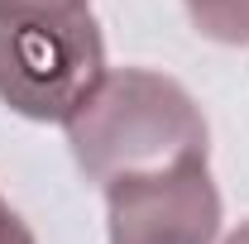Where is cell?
Listing matches in <instances>:
<instances>
[{
    "label": "cell",
    "mask_w": 249,
    "mask_h": 244,
    "mask_svg": "<svg viewBox=\"0 0 249 244\" xmlns=\"http://www.w3.org/2000/svg\"><path fill=\"white\" fill-rule=\"evenodd\" d=\"M0 244H38V240H34V230L19 220V211H15L5 196H0Z\"/></svg>",
    "instance_id": "obj_5"
},
{
    "label": "cell",
    "mask_w": 249,
    "mask_h": 244,
    "mask_svg": "<svg viewBox=\"0 0 249 244\" xmlns=\"http://www.w3.org/2000/svg\"><path fill=\"white\" fill-rule=\"evenodd\" d=\"M106 72L91 0H0V105L62 124Z\"/></svg>",
    "instance_id": "obj_2"
},
{
    "label": "cell",
    "mask_w": 249,
    "mask_h": 244,
    "mask_svg": "<svg viewBox=\"0 0 249 244\" xmlns=\"http://www.w3.org/2000/svg\"><path fill=\"white\" fill-rule=\"evenodd\" d=\"M220 244H249V220H245V225H240V230H230V235H225V240H220Z\"/></svg>",
    "instance_id": "obj_6"
},
{
    "label": "cell",
    "mask_w": 249,
    "mask_h": 244,
    "mask_svg": "<svg viewBox=\"0 0 249 244\" xmlns=\"http://www.w3.org/2000/svg\"><path fill=\"white\" fill-rule=\"evenodd\" d=\"M182 10L192 29L206 34L211 43H249V0H182Z\"/></svg>",
    "instance_id": "obj_4"
},
{
    "label": "cell",
    "mask_w": 249,
    "mask_h": 244,
    "mask_svg": "<svg viewBox=\"0 0 249 244\" xmlns=\"http://www.w3.org/2000/svg\"><path fill=\"white\" fill-rule=\"evenodd\" d=\"M62 129L77 168L96 187L211 153V129L192 91L149 67L101 72Z\"/></svg>",
    "instance_id": "obj_1"
},
{
    "label": "cell",
    "mask_w": 249,
    "mask_h": 244,
    "mask_svg": "<svg viewBox=\"0 0 249 244\" xmlns=\"http://www.w3.org/2000/svg\"><path fill=\"white\" fill-rule=\"evenodd\" d=\"M101 192L110 244H216L220 235V187L206 158L115 177Z\"/></svg>",
    "instance_id": "obj_3"
}]
</instances>
